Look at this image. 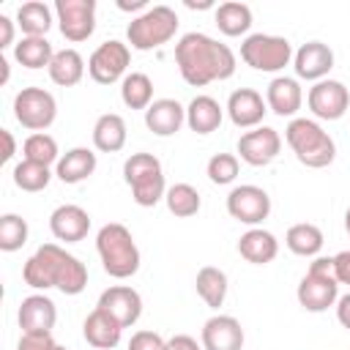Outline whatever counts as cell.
Returning <instances> with one entry per match:
<instances>
[{
  "mask_svg": "<svg viewBox=\"0 0 350 350\" xmlns=\"http://www.w3.org/2000/svg\"><path fill=\"white\" fill-rule=\"evenodd\" d=\"M268 112V104L262 101V96L252 88H238L230 93L227 98V115L238 129H252L260 126L262 118Z\"/></svg>",
  "mask_w": 350,
  "mask_h": 350,
  "instance_id": "17",
  "label": "cell"
},
{
  "mask_svg": "<svg viewBox=\"0 0 350 350\" xmlns=\"http://www.w3.org/2000/svg\"><path fill=\"white\" fill-rule=\"evenodd\" d=\"M120 98L129 109H148L153 104V82L142 71H131L120 82Z\"/></svg>",
  "mask_w": 350,
  "mask_h": 350,
  "instance_id": "30",
  "label": "cell"
},
{
  "mask_svg": "<svg viewBox=\"0 0 350 350\" xmlns=\"http://www.w3.org/2000/svg\"><path fill=\"white\" fill-rule=\"evenodd\" d=\"M309 273L314 276H334V257H314L309 265Z\"/></svg>",
  "mask_w": 350,
  "mask_h": 350,
  "instance_id": "45",
  "label": "cell"
},
{
  "mask_svg": "<svg viewBox=\"0 0 350 350\" xmlns=\"http://www.w3.org/2000/svg\"><path fill=\"white\" fill-rule=\"evenodd\" d=\"M82 334L88 339V345H93L96 350H112L118 342H120V334L123 328L101 309H93L88 317H85V325H82Z\"/></svg>",
  "mask_w": 350,
  "mask_h": 350,
  "instance_id": "23",
  "label": "cell"
},
{
  "mask_svg": "<svg viewBox=\"0 0 350 350\" xmlns=\"http://www.w3.org/2000/svg\"><path fill=\"white\" fill-rule=\"evenodd\" d=\"M131 197H134V202H137V205H142V208H153L161 197H167L164 172L150 175V178H145V180L134 183V186H131Z\"/></svg>",
  "mask_w": 350,
  "mask_h": 350,
  "instance_id": "39",
  "label": "cell"
},
{
  "mask_svg": "<svg viewBox=\"0 0 350 350\" xmlns=\"http://www.w3.org/2000/svg\"><path fill=\"white\" fill-rule=\"evenodd\" d=\"M238 252L246 262L252 265H268L276 254H279V241L273 232L262 230V227H252L241 235L238 241Z\"/></svg>",
  "mask_w": 350,
  "mask_h": 350,
  "instance_id": "22",
  "label": "cell"
},
{
  "mask_svg": "<svg viewBox=\"0 0 350 350\" xmlns=\"http://www.w3.org/2000/svg\"><path fill=\"white\" fill-rule=\"evenodd\" d=\"M22 279L36 290L57 287L63 295H79L88 284V268L85 262H79V257L68 254L57 243H44L33 257H27Z\"/></svg>",
  "mask_w": 350,
  "mask_h": 350,
  "instance_id": "2",
  "label": "cell"
},
{
  "mask_svg": "<svg viewBox=\"0 0 350 350\" xmlns=\"http://www.w3.org/2000/svg\"><path fill=\"white\" fill-rule=\"evenodd\" d=\"M284 243L293 254L298 257H314L320 249H323V232L317 224H309V221H301V224H293L284 235Z\"/></svg>",
  "mask_w": 350,
  "mask_h": 350,
  "instance_id": "31",
  "label": "cell"
},
{
  "mask_svg": "<svg viewBox=\"0 0 350 350\" xmlns=\"http://www.w3.org/2000/svg\"><path fill=\"white\" fill-rule=\"evenodd\" d=\"M167 350H202V347L197 345L194 336H189V334H175L172 339H167Z\"/></svg>",
  "mask_w": 350,
  "mask_h": 350,
  "instance_id": "44",
  "label": "cell"
},
{
  "mask_svg": "<svg viewBox=\"0 0 350 350\" xmlns=\"http://www.w3.org/2000/svg\"><path fill=\"white\" fill-rule=\"evenodd\" d=\"M194 287H197V295L211 306V309H219L227 298V273L221 268H213V265H205L197 271V279H194Z\"/></svg>",
  "mask_w": 350,
  "mask_h": 350,
  "instance_id": "28",
  "label": "cell"
},
{
  "mask_svg": "<svg viewBox=\"0 0 350 350\" xmlns=\"http://www.w3.org/2000/svg\"><path fill=\"white\" fill-rule=\"evenodd\" d=\"M55 14L60 22L63 38L79 44L96 30V0H57Z\"/></svg>",
  "mask_w": 350,
  "mask_h": 350,
  "instance_id": "8",
  "label": "cell"
},
{
  "mask_svg": "<svg viewBox=\"0 0 350 350\" xmlns=\"http://www.w3.org/2000/svg\"><path fill=\"white\" fill-rule=\"evenodd\" d=\"M101 312H107L120 328H129L139 320L142 314V298L134 287H126V284H115L109 290H104L98 295V306Z\"/></svg>",
  "mask_w": 350,
  "mask_h": 350,
  "instance_id": "13",
  "label": "cell"
},
{
  "mask_svg": "<svg viewBox=\"0 0 350 350\" xmlns=\"http://www.w3.org/2000/svg\"><path fill=\"white\" fill-rule=\"evenodd\" d=\"M164 200H167V208H170V213L180 216V219H189V216H194V213L200 211V205H202V200H200V191H197L191 183H175V186H170Z\"/></svg>",
  "mask_w": 350,
  "mask_h": 350,
  "instance_id": "34",
  "label": "cell"
},
{
  "mask_svg": "<svg viewBox=\"0 0 350 350\" xmlns=\"http://www.w3.org/2000/svg\"><path fill=\"white\" fill-rule=\"evenodd\" d=\"M265 104H268V109L273 115L293 118L301 109V104H304V90H301L298 79H293V77H276V79H271V85L265 90Z\"/></svg>",
  "mask_w": 350,
  "mask_h": 350,
  "instance_id": "20",
  "label": "cell"
},
{
  "mask_svg": "<svg viewBox=\"0 0 350 350\" xmlns=\"http://www.w3.org/2000/svg\"><path fill=\"white\" fill-rule=\"evenodd\" d=\"M0 137H3V145H5V148H3V161H8V159L14 156V150H16V145H14V137H11L8 129H3Z\"/></svg>",
  "mask_w": 350,
  "mask_h": 350,
  "instance_id": "48",
  "label": "cell"
},
{
  "mask_svg": "<svg viewBox=\"0 0 350 350\" xmlns=\"http://www.w3.org/2000/svg\"><path fill=\"white\" fill-rule=\"evenodd\" d=\"M241 60L246 66H252L254 71H282L284 66H290L293 60V46L287 38L282 36H265V33H254L246 36L241 44Z\"/></svg>",
  "mask_w": 350,
  "mask_h": 350,
  "instance_id": "6",
  "label": "cell"
},
{
  "mask_svg": "<svg viewBox=\"0 0 350 350\" xmlns=\"http://www.w3.org/2000/svg\"><path fill=\"white\" fill-rule=\"evenodd\" d=\"M49 79L60 88H74L82 77H85V60L77 49H60L55 52L52 63H49Z\"/></svg>",
  "mask_w": 350,
  "mask_h": 350,
  "instance_id": "27",
  "label": "cell"
},
{
  "mask_svg": "<svg viewBox=\"0 0 350 350\" xmlns=\"http://www.w3.org/2000/svg\"><path fill=\"white\" fill-rule=\"evenodd\" d=\"M284 139L293 148L295 159L312 170L328 167L336 156V145L328 137V131H323V126L309 118H293L284 129Z\"/></svg>",
  "mask_w": 350,
  "mask_h": 350,
  "instance_id": "4",
  "label": "cell"
},
{
  "mask_svg": "<svg viewBox=\"0 0 350 350\" xmlns=\"http://www.w3.org/2000/svg\"><path fill=\"white\" fill-rule=\"evenodd\" d=\"M336 317H339V323L350 331V293L336 301Z\"/></svg>",
  "mask_w": 350,
  "mask_h": 350,
  "instance_id": "47",
  "label": "cell"
},
{
  "mask_svg": "<svg viewBox=\"0 0 350 350\" xmlns=\"http://www.w3.org/2000/svg\"><path fill=\"white\" fill-rule=\"evenodd\" d=\"M93 145L101 153H118L126 145V120L115 112H107L93 126Z\"/></svg>",
  "mask_w": 350,
  "mask_h": 350,
  "instance_id": "26",
  "label": "cell"
},
{
  "mask_svg": "<svg viewBox=\"0 0 350 350\" xmlns=\"http://www.w3.org/2000/svg\"><path fill=\"white\" fill-rule=\"evenodd\" d=\"M186 123L197 134H211L221 126V107L211 96H194L186 107Z\"/></svg>",
  "mask_w": 350,
  "mask_h": 350,
  "instance_id": "25",
  "label": "cell"
},
{
  "mask_svg": "<svg viewBox=\"0 0 350 350\" xmlns=\"http://www.w3.org/2000/svg\"><path fill=\"white\" fill-rule=\"evenodd\" d=\"M57 320L55 301L46 295H27L19 304V328L22 334H52Z\"/></svg>",
  "mask_w": 350,
  "mask_h": 350,
  "instance_id": "18",
  "label": "cell"
},
{
  "mask_svg": "<svg viewBox=\"0 0 350 350\" xmlns=\"http://www.w3.org/2000/svg\"><path fill=\"white\" fill-rule=\"evenodd\" d=\"M202 350H243V328L230 314H213L202 325Z\"/></svg>",
  "mask_w": 350,
  "mask_h": 350,
  "instance_id": "16",
  "label": "cell"
},
{
  "mask_svg": "<svg viewBox=\"0 0 350 350\" xmlns=\"http://www.w3.org/2000/svg\"><path fill=\"white\" fill-rule=\"evenodd\" d=\"M22 153H25L27 161H36V164H44V167H49L52 161H60L57 159V142H55V137H49L44 131L30 134L25 139V145H22Z\"/></svg>",
  "mask_w": 350,
  "mask_h": 350,
  "instance_id": "36",
  "label": "cell"
},
{
  "mask_svg": "<svg viewBox=\"0 0 350 350\" xmlns=\"http://www.w3.org/2000/svg\"><path fill=\"white\" fill-rule=\"evenodd\" d=\"M227 213L232 219H238L241 224H260L268 219L271 213V197L265 189L260 186H235L230 194H227Z\"/></svg>",
  "mask_w": 350,
  "mask_h": 350,
  "instance_id": "10",
  "label": "cell"
},
{
  "mask_svg": "<svg viewBox=\"0 0 350 350\" xmlns=\"http://www.w3.org/2000/svg\"><path fill=\"white\" fill-rule=\"evenodd\" d=\"M129 60H131L129 44L112 38V41H104L101 46H96V52L88 60V74L98 85H112L126 74Z\"/></svg>",
  "mask_w": 350,
  "mask_h": 350,
  "instance_id": "9",
  "label": "cell"
},
{
  "mask_svg": "<svg viewBox=\"0 0 350 350\" xmlns=\"http://www.w3.org/2000/svg\"><path fill=\"white\" fill-rule=\"evenodd\" d=\"M96 249L101 257V265L115 279H129L139 271V249L120 221H109L96 235Z\"/></svg>",
  "mask_w": 350,
  "mask_h": 350,
  "instance_id": "3",
  "label": "cell"
},
{
  "mask_svg": "<svg viewBox=\"0 0 350 350\" xmlns=\"http://www.w3.org/2000/svg\"><path fill=\"white\" fill-rule=\"evenodd\" d=\"M14 115L16 120L30 131H44L57 118V101L44 88H22L14 98Z\"/></svg>",
  "mask_w": 350,
  "mask_h": 350,
  "instance_id": "7",
  "label": "cell"
},
{
  "mask_svg": "<svg viewBox=\"0 0 350 350\" xmlns=\"http://www.w3.org/2000/svg\"><path fill=\"white\" fill-rule=\"evenodd\" d=\"M27 243V221L16 213L0 216V249L3 252H16Z\"/></svg>",
  "mask_w": 350,
  "mask_h": 350,
  "instance_id": "37",
  "label": "cell"
},
{
  "mask_svg": "<svg viewBox=\"0 0 350 350\" xmlns=\"http://www.w3.org/2000/svg\"><path fill=\"white\" fill-rule=\"evenodd\" d=\"M293 68L301 79L309 82H320L328 77V71L334 68V52L328 44L323 41H306L295 55H293Z\"/></svg>",
  "mask_w": 350,
  "mask_h": 350,
  "instance_id": "14",
  "label": "cell"
},
{
  "mask_svg": "<svg viewBox=\"0 0 350 350\" xmlns=\"http://www.w3.org/2000/svg\"><path fill=\"white\" fill-rule=\"evenodd\" d=\"M57 342L52 339V334H22L16 350H55Z\"/></svg>",
  "mask_w": 350,
  "mask_h": 350,
  "instance_id": "42",
  "label": "cell"
},
{
  "mask_svg": "<svg viewBox=\"0 0 350 350\" xmlns=\"http://www.w3.org/2000/svg\"><path fill=\"white\" fill-rule=\"evenodd\" d=\"M11 41H14V22L5 14H0V49L11 46Z\"/></svg>",
  "mask_w": 350,
  "mask_h": 350,
  "instance_id": "46",
  "label": "cell"
},
{
  "mask_svg": "<svg viewBox=\"0 0 350 350\" xmlns=\"http://www.w3.org/2000/svg\"><path fill=\"white\" fill-rule=\"evenodd\" d=\"M175 63L180 77L194 85H211L216 79H230L235 74V55L227 44L205 36V33H186L175 44Z\"/></svg>",
  "mask_w": 350,
  "mask_h": 350,
  "instance_id": "1",
  "label": "cell"
},
{
  "mask_svg": "<svg viewBox=\"0 0 350 350\" xmlns=\"http://www.w3.org/2000/svg\"><path fill=\"white\" fill-rule=\"evenodd\" d=\"M129 350H167V342L156 331H137L129 339Z\"/></svg>",
  "mask_w": 350,
  "mask_h": 350,
  "instance_id": "41",
  "label": "cell"
},
{
  "mask_svg": "<svg viewBox=\"0 0 350 350\" xmlns=\"http://www.w3.org/2000/svg\"><path fill=\"white\" fill-rule=\"evenodd\" d=\"M238 167H241L238 164V156H232V153H216L208 161V178L216 186H227V183H232L238 178Z\"/></svg>",
  "mask_w": 350,
  "mask_h": 350,
  "instance_id": "40",
  "label": "cell"
},
{
  "mask_svg": "<svg viewBox=\"0 0 350 350\" xmlns=\"http://www.w3.org/2000/svg\"><path fill=\"white\" fill-rule=\"evenodd\" d=\"M216 27L224 36H243L252 27V8L246 3H221L216 8Z\"/></svg>",
  "mask_w": 350,
  "mask_h": 350,
  "instance_id": "33",
  "label": "cell"
},
{
  "mask_svg": "<svg viewBox=\"0 0 350 350\" xmlns=\"http://www.w3.org/2000/svg\"><path fill=\"white\" fill-rule=\"evenodd\" d=\"M55 350H66V347H63V345H57V347H55Z\"/></svg>",
  "mask_w": 350,
  "mask_h": 350,
  "instance_id": "53",
  "label": "cell"
},
{
  "mask_svg": "<svg viewBox=\"0 0 350 350\" xmlns=\"http://www.w3.org/2000/svg\"><path fill=\"white\" fill-rule=\"evenodd\" d=\"M334 279L339 284H350V249L334 254Z\"/></svg>",
  "mask_w": 350,
  "mask_h": 350,
  "instance_id": "43",
  "label": "cell"
},
{
  "mask_svg": "<svg viewBox=\"0 0 350 350\" xmlns=\"http://www.w3.org/2000/svg\"><path fill=\"white\" fill-rule=\"evenodd\" d=\"M309 109L320 120H339L350 109V93L339 79H320L309 88Z\"/></svg>",
  "mask_w": 350,
  "mask_h": 350,
  "instance_id": "11",
  "label": "cell"
},
{
  "mask_svg": "<svg viewBox=\"0 0 350 350\" xmlns=\"http://www.w3.org/2000/svg\"><path fill=\"white\" fill-rule=\"evenodd\" d=\"M16 25L22 27L25 36H38V38H44L46 30L52 27V11H49L46 3H38V0L22 3L19 11H16Z\"/></svg>",
  "mask_w": 350,
  "mask_h": 350,
  "instance_id": "32",
  "label": "cell"
},
{
  "mask_svg": "<svg viewBox=\"0 0 350 350\" xmlns=\"http://www.w3.org/2000/svg\"><path fill=\"white\" fill-rule=\"evenodd\" d=\"M14 57L19 66L25 68H49L52 57H55V49L46 38H38V36H25L16 46H14Z\"/></svg>",
  "mask_w": 350,
  "mask_h": 350,
  "instance_id": "29",
  "label": "cell"
},
{
  "mask_svg": "<svg viewBox=\"0 0 350 350\" xmlns=\"http://www.w3.org/2000/svg\"><path fill=\"white\" fill-rule=\"evenodd\" d=\"M148 0H118V8L120 11H137V8H145Z\"/></svg>",
  "mask_w": 350,
  "mask_h": 350,
  "instance_id": "49",
  "label": "cell"
},
{
  "mask_svg": "<svg viewBox=\"0 0 350 350\" xmlns=\"http://www.w3.org/2000/svg\"><path fill=\"white\" fill-rule=\"evenodd\" d=\"M52 180V172L49 167L44 164H36V161H27L22 159L16 167H14V183L22 189V191H41L46 189Z\"/></svg>",
  "mask_w": 350,
  "mask_h": 350,
  "instance_id": "35",
  "label": "cell"
},
{
  "mask_svg": "<svg viewBox=\"0 0 350 350\" xmlns=\"http://www.w3.org/2000/svg\"><path fill=\"white\" fill-rule=\"evenodd\" d=\"M345 227H347V235H350V208H347V213H345Z\"/></svg>",
  "mask_w": 350,
  "mask_h": 350,
  "instance_id": "52",
  "label": "cell"
},
{
  "mask_svg": "<svg viewBox=\"0 0 350 350\" xmlns=\"http://www.w3.org/2000/svg\"><path fill=\"white\" fill-rule=\"evenodd\" d=\"M0 71H3V74H0V82H8V60H5L3 55H0Z\"/></svg>",
  "mask_w": 350,
  "mask_h": 350,
  "instance_id": "50",
  "label": "cell"
},
{
  "mask_svg": "<svg viewBox=\"0 0 350 350\" xmlns=\"http://www.w3.org/2000/svg\"><path fill=\"white\" fill-rule=\"evenodd\" d=\"M175 30H178V14L170 5H153L129 22L126 36H129L131 49L148 52V49L167 44L175 36Z\"/></svg>",
  "mask_w": 350,
  "mask_h": 350,
  "instance_id": "5",
  "label": "cell"
},
{
  "mask_svg": "<svg viewBox=\"0 0 350 350\" xmlns=\"http://www.w3.org/2000/svg\"><path fill=\"white\" fill-rule=\"evenodd\" d=\"M298 304L306 312H325L328 306H334L339 301V282L334 276H314L306 273L295 290Z\"/></svg>",
  "mask_w": 350,
  "mask_h": 350,
  "instance_id": "15",
  "label": "cell"
},
{
  "mask_svg": "<svg viewBox=\"0 0 350 350\" xmlns=\"http://www.w3.org/2000/svg\"><path fill=\"white\" fill-rule=\"evenodd\" d=\"M96 172V153L90 148H71L60 156L55 175L63 183H82L85 178H90Z\"/></svg>",
  "mask_w": 350,
  "mask_h": 350,
  "instance_id": "24",
  "label": "cell"
},
{
  "mask_svg": "<svg viewBox=\"0 0 350 350\" xmlns=\"http://www.w3.org/2000/svg\"><path fill=\"white\" fill-rule=\"evenodd\" d=\"M159 172H161V161L153 153H131L123 164V178L129 186H134L150 175H159Z\"/></svg>",
  "mask_w": 350,
  "mask_h": 350,
  "instance_id": "38",
  "label": "cell"
},
{
  "mask_svg": "<svg viewBox=\"0 0 350 350\" xmlns=\"http://www.w3.org/2000/svg\"><path fill=\"white\" fill-rule=\"evenodd\" d=\"M211 5H213L211 0H205V3H194V0H186V8H200V11H202V8H211Z\"/></svg>",
  "mask_w": 350,
  "mask_h": 350,
  "instance_id": "51",
  "label": "cell"
},
{
  "mask_svg": "<svg viewBox=\"0 0 350 350\" xmlns=\"http://www.w3.org/2000/svg\"><path fill=\"white\" fill-rule=\"evenodd\" d=\"M186 123V109L175 98H156L145 109V126L156 137H172Z\"/></svg>",
  "mask_w": 350,
  "mask_h": 350,
  "instance_id": "21",
  "label": "cell"
},
{
  "mask_svg": "<svg viewBox=\"0 0 350 350\" xmlns=\"http://www.w3.org/2000/svg\"><path fill=\"white\" fill-rule=\"evenodd\" d=\"M282 150V137L276 129L271 126H257L254 131H246L241 134L238 139V153L246 164L252 167H265L271 164Z\"/></svg>",
  "mask_w": 350,
  "mask_h": 350,
  "instance_id": "12",
  "label": "cell"
},
{
  "mask_svg": "<svg viewBox=\"0 0 350 350\" xmlns=\"http://www.w3.org/2000/svg\"><path fill=\"white\" fill-rule=\"evenodd\" d=\"M49 230L57 241H66V243H77L88 235L90 230V216L85 208L79 205H60L52 211L49 216Z\"/></svg>",
  "mask_w": 350,
  "mask_h": 350,
  "instance_id": "19",
  "label": "cell"
}]
</instances>
